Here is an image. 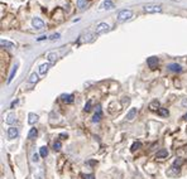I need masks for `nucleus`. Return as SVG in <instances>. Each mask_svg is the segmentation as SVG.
<instances>
[{
    "instance_id": "obj_1",
    "label": "nucleus",
    "mask_w": 187,
    "mask_h": 179,
    "mask_svg": "<svg viewBox=\"0 0 187 179\" xmlns=\"http://www.w3.org/2000/svg\"><path fill=\"white\" fill-rule=\"evenodd\" d=\"M132 17H133V11L132 10H129V9H123V10H120L119 14H118V22L124 23V22L132 19Z\"/></svg>"
},
{
    "instance_id": "obj_2",
    "label": "nucleus",
    "mask_w": 187,
    "mask_h": 179,
    "mask_svg": "<svg viewBox=\"0 0 187 179\" xmlns=\"http://www.w3.org/2000/svg\"><path fill=\"white\" fill-rule=\"evenodd\" d=\"M144 11L147 13H161L162 8L157 4H145L144 5Z\"/></svg>"
},
{
    "instance_id": "obj_3",
    "label": "nucleus",
    "mask_w": 187,
    "mask_h": 179,
    "mask_svg": "<svg viewBox=\"0 0 187 179\" xmlns=\"http://www.w3.org/2000/svg\"><path fill=\"white\" fill-rule=\"evenodd\" d=\"M110 27L107 23H99L96 25V29H95V33L96 34H104L106 33V32H109Z\"/></svg>"
},
{
    "instance_id": "obj_4",
    "label": "nucleus",
    "mask_w": 187,
    "mask_h": 179,
    "mask_svg": "<svg viewBox=\"0 0 187 179\" xmlns=\"http://www.w3.org/2000/svg\"><path fill=\"white\" fill-rule=\"evenodd\" d=\"M32 24H33V27L36 28L37 30L43 29V27H44V22L42 20V19H39V18H33V20H32Z\"/></svg>"
},
{
    "instance_id": "obj_5",
    "label": "nucleus",
    "mask_w": 187,
    "mask_h": 179,
    "mask_svg": "<svg viewBox=\"0 0 187 179\" xmlns=\"http://www.w3.org/2000/svg\"><path fill=\"white\" fill-rule=\"evenodd\" d=\"M18 135H19V131H18L17 127H9V129H8V137L10 140L18 137Z\"/></svg>"
},
{
    "instance_id": "obj_6",
    "label": "nucleus",
    "mask_w": 187,
    "mask_h": 179,
    "mask_svg": "<svg viewBox=\"0 0 187 179\" xmlns=\"http://www.w3.org/2000/svg\"><path fill=\"white\" fill-rule=\"evenodd\" d=\"M137 108L135 107H133V108H130V110H129V112L126 114V120L128 121H133L135 119V117H137Z\"/></svg>"
},
{
    "instance_id": "obj_7",
    "label": "nucleus",
    "mask_w": 187,
    "mask_h": 179,
    "mask_svg": "<svg viewBox=\"0 0 187 179\" xmlns=\"http://www.w3.org/2000/svg\"><path fill=\"white\" fill-rule=\"evenodd\" d=\"M147 63L151 68H156L157 65H158V58L157 57H149V58L147 59Z\"/></svg>"
},
{
    "instance_id": "obj_8",
    "label": "nucleus",
    "mask_w": 187,
    "mask_h": 179,
    "mask_svg": "<svg viewBox=\"0 0 187 179\" xmlns=\"http://www.w3.org/2000/svg\"><path fill=\"white\" fill-rule=\"evenodd\" d=\"M101 116H103V111H101V106H97V110H96V112H95L94 117H92V121H94V122H99L100 119H101Z\"/></svg>"
},
{
    "instance_id": "obj_9",
    "label": "nucleus",
    "mask_w": 187,
    "mask_h": 179,
    "mask_svg": "<svg viewBox=\"0 0 187 179\" xmlns=\"http://www.w3.org/2000/svg\"><path fill=\"white\" fill-rule=\"evenodd\" d=\"M37 121H38V115L34 112H29V115H28V122H29L30 125H34Z\"/></svg>"
},
{
    "instance_id": "obj_10",
    "label": "nucleus",
    "mask_w": 187,
    "mask_h": 179,
    "mask_svg": "<svg viewBox=\"0 0 187 179\" xmlns=\"http://www.w3.org/2000/svg\"><path fill=\"white\" fill-rule=\"evenodd\" d=\"M49 67H51L49 63H43V65H41V66H39V68H38V71H39L41 75H46V73L48 72Z\"/></svg>"
},
{
    "instance_id": "obj_11",
    "label": "nucleus",
    "mask_w": 187,
    "mask_h": 179,
    "mask_svg": "<svg viewBox=\"0 0 187 179\" xmlns=\"http://www.w3.org/2000/svg\"><path fill=\"white\" fill-rule=\"evenodd\" d=\"M47 59H48L51 63H55L56 61L58 59V54H57L56 52H49L48 54H47Z\"/></svg>"
},
{
    "instance_id": "obj_12",
    "label": "nucleus",
    "mask_w": 187,
    "mask_h": 179,
    "mask_svg": "<svg viewBox=\"0 0 187 179\" xmlns=\"http://www.w3.org/2000/svg\"><path fill=\"white\" fill-rule=\"evenodd\" d=\"M15 120H17V117H15V115H14V114H8V115H6V117H5V122H6V124H9V125L14 124V122H15Z\"/></svg>"
},
{
    "instance_id": "obj_13",
    "label": "nucleus",
    "mask_w": 187,
    "mask_h": 179,
    "mask_svg": "<svg viewBox=\"0 0 187 179\" xmlns=\"http://www.w3.org/2000/svg\"><path fill=\"white\" fill-rule=\"evenodd\" d=\"M168 69H169V71H172V72H181L182 71L181 66L177 65V63H172V65H169L168 66Z\"/></svg>"
},
{
    "instance_id": "obj_14",
    "label": "nucleus",
    "mask_w": 187,
    "mask_h": 179,
    "mask_svg": "<svg viewBox=\"0 0 187 179\" xmlns=\"http://www.w3.org/2000/svg\"><path fill=\"white\" fill-rule=\"evenodd\" d=\"M149 108L152 111H157V110H159V101H157V100H154V101H152L151 104H149Z\"/></svg>"
},
{
    "instance_id": "obj_15",
    "label": "nucleus",
    "mask_w": 187,
    "mask_h": 179,
    "mask_svg": "<svg viewBox=\"0 0 187 179\" xmlns=\"http://www.w3.org/2000/svg\"><path fill=\"white\" fill-rule=\"evenodd\" d=\"M0 44H1V47H5V48H13V47H15L13 42H9V40H5V39L0 40Z\"/></svg>"
},
{
    "instance_id": "obj_16",
    "label": "nucleus",
    "mask_w": 187,
    "mask_h": 179,
    "mask_svg": "<svg viewBox=\"0 0 187 179\" xmlns=\"http://www.w3.org/2000/svg\"><path fill=\"white\" fill-rule=\"evenodd\" d=\"M62 101L66 102V104H70V102L74 101V95H62Z\"/></svg>"
},
{
    "instance_id": "obj_17",
    "label": "nucleus",
    "mask_w": 187,
    "mask_h": 179,
    "mask_svg": "<svg viewBox=\"0 0 187 179\" xmlns=\"http://www.w3.org/2000/svg\"><path fill=\"white\" fill-rule=\"evenodd\" d=\"M167 155H168V151H167L166 149H161L159 151H157V154H156L157 158H167Z\"/></svg>"
},
{
    "instance_id": "obj_18",
    "label": "nucleus",
    "mask_w": 187,
    "mask_h": 179,
    "mask_svg": "<svg viewBox=\"0 0 187 179\" xmlns=\"http://www.w3.org/2000/svg\"><path fill=\"white\" fill-rule=\"evenodd\" d=\"M18 71V65H15L14 67H13V69H11V72H10V76H9V78H8V82L10 83V82L13 81V78H14V75L17 73Z\"/></svg>"
},
{
    "instance_id": "obj_19",
    "label": "nucleus",
    "mask_w": 187,
    "mask_h": 179,
    "mask_svg": "<svg viewBox=\"0 0 187 179\" xmlns=\"http://www.w3.org/2000/svg\"><path fill=\"white\" fill-rule=\"evenodd\" d=\"M37 135H38V131H37V129H36V127H33V129H30L29 134H28V137H29V139H36V137H37Z\"/></svg>"
},
{
    "instance_id": "obj_20",
    "label": "nucleus",
    "mask_w": 187,
    "mask_h": 179,
    "mask_svg": "<svg viewBox=\"0 0 187 179\" xmlns=\"http://www.w3.org/2000/svg\"><path fill=\"white\" fill-rule=\"evenodd\" d=\"M77 6L78 9H85L87 6V0H77Z\"/></svg>"
},
{
    "instance_id": "obj_21",
    "label": "nucleus",
    "mask_w": 187,
    "mask_h": 179,
    "mask_svg": "<svg viewBox=\"0 0 187 179\" xmlns=\"http://www.w3.org/2000/svg\"><path fill=\"white\" fill-rule=\"evenodd\" d=\"M38 79H39V77H38V75H37L36 72H34V73H32V75H30V77H29V82H30V83H37Z\"/></svg>"
},
{
    "instance_id": "obj_22",
    "label": "nucleus",
    "mask_w": 187,
    "mask_h": 179,
    "mask_svg": "<svg viewBox=\"0 0 187 179\" xmlns=\"http://www.w3.org/2000/svg\"><path fill=\"white\" fill-rule=\"evenodd\" d=\"M158 114H159L161 116H163V117H167V116L169 115L168 110H167V108H162V107H161L159 110H158Z\"/></svg>"
},
{
    "instance_id": "obj_23",
    "label": "nucleus",
    "mask_w": 187,
    "mask_h": 179,
    "mask_svg": "<svg viewBox=\"0 0 187 179\" xmlns=\"http://www.w3.org/2000/svg\"><path fill=\"white\" fill-rule=\"evenodd\" d=\"M39 154H41V156L46 158L47 154H48V149H47L46 146H42V148H41V150H39Z\"/></svg>"
},
{
    "instance_id": "obj_24",
    "label": "nucleus",
    "mask_w": 187,
    "mask_h": 179,
    "mask_svg": "<svg viewBox=\"0 0 187 179\" xmlns=\"http://www.w3.org/2000/svg\"><path fill=\"white\" fill-rule=\"evenodd\" d=\"M104 8H105V9H113L114 8V4H113L111 0H106V1L104 3Z\"/></svg>"
},
{
    "instance_id": "obj_25",
    "label": "nucleus",
    "mask_w": 187,
    "mask_h": 179,
    "mask_svg": "<svg viewBox=\"0 0 187 179\" xmlns=\"http://www.w3.org/2000/svg\"><path fill=\"white\" fill-rule=\"evenodd\" d=\"M182 163H183V159H181V158H180V159H176L175 163H173V167L180 168V167H181V164H182Z\"/></svg>"
},
{
    "instance_id": "obj_26",
    "label": "nucleus",
    "mask_w": 187,
    "mask_h": 179,
    "mask_svg": "<svg viewBox=\"0 0 187 179\" xmlns=\"http://www.w3.org/2000/svg\"><path fill=\"white\" fill-rule=\"evenodd\" d=\"M140 146H142V143H140V141H137V143H134V144L132 145V150L134 151V150H137V149L140 148Z\"/></svg>"
},
{
    "instance_id": "obj_27",
    "label": "nucleus",
    "mask_w": 187,
    "mask_h": 179,
    "mask_svg": "<svg viewBox=\"0 0 187 179\" xmlns=\"http://www.w3.org/2000/svg\"><path fill=\"white\" fill-rule=\"evenodd\" d=\"M90 110H91V101H87V102H86V105H85V107H84V111L88 112Z\"/></svg>"
},
{
    "instance_id": "obj_28",
    "label": "nucleus",
    "mask_w": 187,
    "mask_h": 179,
    "mask_svg": "<svg viewBox=\"0 0 187 179\" xmlns=\"http://www.w3.org/2000/svg\"><path fill=\"white\" fill-rule=\"evenodd\" d=\"M59 38H61L59 33H55V34H52V36L49 37V39H51V40H56V39H59Z\"/></svg>"
},
{
    "instance_id": "obj_29",
    "label": "nucleus",
    "mask_w": 187,
    "mask_h": 179,
    "mask_svg": "<svg viewBox=\"0 0 187 179\" xmlns=\"http://www.w3.org/2000/svg\"><path fill=\"white\" fill-rule=\"evenodd\" d=\"M53 149H55V150H59V149H61V143H59V141H55V144H53Z\"/></svg>"
},
{
    "instance_id": "obj_30",
    "label": "nucleus",
    "mask_w": 187,
    "mask_h": 179,
    "mask_svg": "<svg viewBox=\"0 0 187 179\" xmlns=\"http://www.w3.org/2000/svg\"><path fill=\"white\" fill-rule=\"evenodd\" d=\"M181 106H182V107H187V97H183V98H182Z\"/></svg>"
},
{
    "instance_id": "obj_31",
    "label": "nucleus",
    "mask_w": 187,
    "mask_h": 179,
    "mask_svg": "<svg viewBox=\"0 0 187 179\" xmlns=\"http://www.w3.org/2000/svg\"><path fill=\"white\" fill-rule=\"evenodd\" d=\"M32 160H33L34 163H37V162H38V154H36V153H34V154H33V158H32Z\"/></svg>"
},
{
    "instance_id": "obj_32",
    "label": "nucleus",
    "mask_w": 187,
    "mask_h": 179,
    "mask_svg": "<svg viewBox=\"0 0 187 179\" xmlns=\"http://www.w3.org/2000/svg\"><path fill=\"white\" fill-rule=\"evenodd\" d=\"M84 179H95L92 174H87V175H84Z\"/></svg>"
},
{
    "instance_id": "obj_33",
    "label": "nucleus",
    "mask_w": 187,
    "mask_h": 179,
    "mask_svg": "<svg viewBox=\"0 0 187 179\" xmlns=\"http://www.w3.org/2000/svg\"><path fill=\"white\" fill-rule=\"evenodd\" d=\"M59 137H61V139H66V137H67V135H66V134H61V135H59Z\"/></svg>"
},
{
    "instance_id": "obj_34",
    "label": "nucleus",
    "mask_w": 187,
    "mask_h": 179,
    "mask_svg": "<svg viewBox=\"0 0 187 179\" xmlns=\"http://www.w3.org/2000/svg\"><path fill=\"white\" fill-rule=\"evenodd\" d=\"M46 36H42V37H39V38H38V40H43V39H46Z\"/></svg>"
},
{
    "instance_id": "obj_35",
    "label": "nucleus",
    "mask_w": 187,
    "mask_h": 179,
    "mask_svg": "<svg viewBox=\"0 0 187 179\" xmlns=\"http://www.w3.org/2000/svg\"><path fill=\"white\" fill-rule=\"evenodd\" d=\"M183 119H185V120H187V114L185 115V116H183Z\"/></svg>"
}]
</instances>
